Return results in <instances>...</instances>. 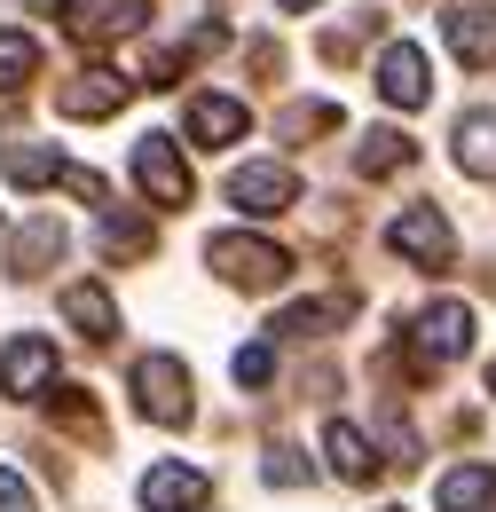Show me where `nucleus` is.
<instances>
[{"mask_svg":"<svg viewBox=\"0 0 496 512\" xmlns=\"http://www.w3.org/2000/svg\"><path fill=\"white\" fill-rule=\"evenodd\" d=\"M205 260H213V276L237 284V292H276V284L292 276V253L268 245V237H245V229H221V237L205 245Z\"/></svg>","mask_w":496,"mask_h":512,"instance_id":"1","label":"nucleus"},{"mask_svg":"<svg viewBox=\"0 0 496 512\" xmlns=\"http://www.w3.org/2000/svg\"><path fill=\"white\" fill-rule=\"evenodd\" d=\"M134 402L150 426H189V371L174 355H142L134 363Z\"/></svg>","mask_w":496,"mask_h":512,"instance_id":"2","label":"nucleus"},{"mask_svg":"<svg viewBox=\"0 0 496 512\" xmlns=\"http://www.w3.org/2000/svg\"><path fill=\"white\" fill-rule=\"evenodd\" d=\"M229 205H237V213H252V221L292 213V205H300V174H292V166H276V158H252V166H237V174H229Z\"/></svg>","mask_w":496,"mask_h":512,"instance_id":"3","label":"nucleus"},{"mask_svg":"<svg viewBox=\"0 0 496 512\" xmlns=\"http://www.w3.org/2000/svg\"><path fill=\"white\" fill-rule=\"evenodd\" d=\"M134 182L150 190V205H189V166L174 150V134H142L134 142Z\"/></svg>","mask_w":496,"mask_h":512,"instance_id":"4","label":"nucleus"},{"mask_svg":"<svg viewBox=\"0 0 496 512\" xmlns=\"http://www.w3.org/2000/svg\"><path fill=\"white\" fill-rule=\"evenodd\" d=\"M386 245H394L402 260H418V268H449V253H457V237H449V221H441L434 205H410V213H394Z\"/></svg>","mask_w":496,"mask_h":512,"instance_id":"5","label":"nucleus"},{"mask_svg":"<svg viewBox=\"0 0 496 512\" xmlns=\"http://www.w3.org/2000/svg\"><path fill=\"white\" fill-rule=\"evenodd\" d=\"M126 95H134V79H119V71L95 64V71H71V79L56 87V111L63 119H111Z\"/></svg>","mask_w":496,"mask_h":512,"instance_id":"6","label":"nucleus"},{"mask_svg":"<svg viewBox=\"0 0 496 512\" xmlns=\"http://www.w3.org/2000/svg\"><path fill=\"white\" fill-rule=\"evenodd\" d=\"M56 386V347L48 339H8L0 347V394H16V402H32V394H48Z\"/></svg>","mask_w":496,"mask_h":512,"instance_id":"7","label":"nucleus"},{"mask_svg":"<svg viewBox=\"0 0 496 512\" xmlns=\"http://www.w3.org/2000/svg\"><path fill=\"white\" fill-rule=\"evenodd\" d=\"M378 95H386L394 111H418V103L434 95V79H426V48H418V40H394V48L378 56Z\"/></svg>","mask_w":496,"mask_h":512,"instance_id":"8","label":"nucleus"},{"mask_svg":"<svg viewBox=\"0 0 496 512\" xmlns=\"http://www.w3.org/2000/svg\"><path fill=\"white\" fill-rule=\"evenodd\" d=\"M473 347V308L465 300H434L418 316V363H457Z\"/></svg>","mask_w":496,"mask_h":512,"instance_id":"9","label":"nucleus"},{"mask_svg":"<svg viewBox=\"0 0 496 512\" xmlns=\"http://www.w3.org/2000/svg\"><path fill=\"white\" fill-rule=\"evenodd\" d=\"M252 111L237 95H189V142L197 150H229V142H245Z\"/></svg>","mask_w":496,"mask_h":512,"instance_id":"10","label":"nucleus"},{"mask_svg":"<svg viewBox=\"0 0 496 512\" xmlns=\"http://www.w3.org/2000/svg\"><path fill=\"white\" fill-rule=\"evenodd\" d=\"M56 8L79 40H126V32H142V0H56Z\"/></svg>","mask_w":496,"mask_h":512,"instance_id":"11","label":"nucleus"},{"mask_svg":"<svg viewBox=\"0 0 496 512\" xmlns=\"http://www.w3.org/2000/svg\"><path fill=\"white\" fill-rule=\"evenodd\" d=\"M441 40H449V56L473 71L496 64V8H449L441 16Z\"/></svg>","mask_w":496,"mask_h":512,"instance_id":"12","label":"nucleus"},{"mask_svg":"<svg viewBox=\"0 0 496 512\" xmlns=\"http://www.w3.org/2000/svg\"><path fill=\"white\" fill-rule=\"evenodd\" d=\"M205 497H213V481L197 465H150L142 473V505L150 512H197Z\"/></svg>","mask_w":496,"mask_h":512,"instance_id":"13","label":"nucleus"},{"mask_svg":"<svg viewBox=\"0 0 496 512\" xmlns=\"http://www.w3.org/2000/svg\"><path fill=\"white\" fill-rule=\"evenodd\" d=\"M63 323H71L79 339H95V347H103V339L119 331V308H111V292H103V284H63Z\"/></svg>","mask_w":496,"mask_h":512,"instance_id":"14","label":"nucleus"},{"mask_svg":"<svg viewBox=\"0 0 496 512\" xmlns=\"http://www.w3.org/2000/svg\"><path fill=\"white\" fill-rule=\"evenodd\" d=\"M323 457H331V473H339V481H371V473H378V449L363 442V426H347V418H331V426H323Z\"/></svg>","mask_w":496,"mask_h":512,"instance_id":"15","label":"nucleus"},{"mask_svg":"<svg viewBox=\"0 0 496 512\" xmlns=\"http://www.w3.org/2000/svg\"><path fill=\"white\" fill-rule=\"evenodd\" d=\"M434 505L441 512H489L496 505V465H457V473H441Z\"/></svg>","mask_w":496,"mask_h":512,"instance_id":"16","label":"nucleus"},{"mask_svg":"<svg viewBox=\"0 0 496 512\" xmlns=\"http://www.w3.org/2000/svg\"><path fill=\"white\" fill-rule=\"evenodd\" d=\"M48 260H63V221H48V213H40V221H24V229H16L8 268H16V276H40Z\"/></svg>","mask_w":496,"mask_h":512,"instance_id":"17","label":"nucleus"},{"mask_svg":"<svg viewBox=\"0 0 496 512\" xmlns=\"http://www.w3.org/2000/svg\"><path fill=\"white\" fill-rule=\"evenodd\" d=\"M457 166H465L473 182H496V103L457 127Z\"/></svg>","mask_w":496,"mask_h":512,"instance_id":"18","label":"nucleus"},{"mask_svg":"<svg viewBox=\"0 0 496 512\" xmlns=\"http://www.w3.org/2000/svg\"><path fill=\"white\" fill-rule=\"evenodd\" d=\"M355 316V292H331V300H300V308H284L276 316V331L284 339H315V331H331V323Z\"/></svg>","mask_w":496,"mask_h":512,"instance_id":"19","label":"nucleus"},{"mask_svg":"<svg viewBox=\"0 0 496 512\" xmlns=\"http://www.w3.org/2000/svg\"><path fill=\"white\" fill-rule=\"evenodd\" d=\"M0 174H8L16 190H40V182H56V174H63V158H56V150H40V142H8V150H0Z\"/></svg>","mask_w":496,"mask_h":512,"instance_id":"20","label":"nucleus"},{"mask_svg":"<svg viewBox=\"0 0 496 512\" xmlns=\"http://www.w3.org/2000/svg\"><path fill=\"white\" fill-rule=\"evenodd\" d=\"M410 158H418V150H410V134H402V127H371V134H363V150H355L363 174H402Z\"/></svg>","mask_w":496,"mask_h":512,"instance_id":"21","label":"nucleus"},{"mask_svg":"<svg viewBox=\"0 0 496 512\" xmlns=\"http://www.w3.org/2000/svg\"><path fill=\"white\" fill-rule=\"evenodd\" d=\"M95 245H103L111 260H142V253H150V221H134V213H103Z\"/></svg>","mask_w":496,"mask_h":512,"instance_id":"22","label":"nucleus"},{"mask_svg":"<svg viewBox=\"0 0 496 512\" xmlns=\"http://www.w3.org/2000/svg\"><path fill=\"white\" fill-rule=\"evenodd\" d=\"M32 71H40V40L32 32H0V95H16Z\"/></svg>","mask_w":496,"mask_h":512,"instance_id":"23","label":"nucleus"},{"mask_svg":"<svg viewBox=\"0 0 496 512\" xmlns=\"http://www.w3.org/2000/svg\"><path fill=\"white\" fill-rule=\"evenodd\" d=\"M48 410H56L71 434H95V426H103V418H95V402H87L79 386H48Z\"/></svg>","mask_w":496,"mask_h":512,"instance_id":"24","label":"nucleus"},{"mask_svg":"<svg viewBox=\"0 0 496 512\" xmlns=\"http://www.w3.org/2000/svg\"><path fill=\"white\" fill-rule=\"evenodd\" d=\"M229 371H237V386H268V379H276V347H268V339H252V347H237V363H229Z\"/></svg>","mask_w":496,"mask_h":512,"instance_id":"25","label":"nucleus"},{"mask_svg":"<svg viewBox=\"0 0 496 512\" xmlns=\"http://www.w3.org/2000/svg\"><path fill=\"white\" fill-rule=\"evenodd\" d=\"M260 473H268L276 489H300V481H308V457H300V449H268V465H260Z\"/></svg>","mask_w":496,"mask_h":512,"instance_id":"26","label":"nucleus"},{"mask_svg":"<svg viewBox=\"0 0 496 512\" xmlns=\"http://www.w3.org/2000/svg\"><path fill=\"white\" fill-rule=\"evenodd\" d=\"M56 182H63L71 197H87V205H111V182H103V174H87V166H63Z\"/></svg>","mask_w":496,"mask_h":512,"instance_id":"27","label":"nucleus"},{"mask_svg":"<svg viewBox=\"0 0 496 512\" xmlns=\"http://www.w3.org/2000/svg\"><path fill=\"white\" fill-rule=\"evenodd\" d=\"M0 512H40L32 489H24V473H8V465H0Z\"/></svg>","mask_w":496,"mask_h":512,"instance_id":"28","label":"nucleus"},{"mask_svg":"<svg viewBox=\"0 0 496 512\" xmlns=\"http://www.w3.org/2000/svg\"><path fill=\"white\" fill-rule=\"evenodd\" d=\"M284 8H292V16H300V8H315V0H284Z\"/></svg>","mask_w":496,"mask_h":512,"instance_id":"29","label":"nucleus"}]
</instances>
